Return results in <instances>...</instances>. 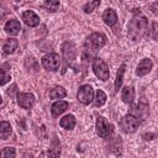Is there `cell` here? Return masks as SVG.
Here are the masks:
<instances>
[{"mask_svg": "<svg viewBox=\"0 0 158 158\" xmlns=\"http://www.w3.org/2000/svg\"><path fill=\"white\" fill-rule=\"evenodd\" d=\"M148 30L147 17L138 10H133V16L127 23V35L132 41H139Z\"/></svg>", "mask_w": 158, "mask_h": 158, "instance_id": "obj_1", "label": "cell"}, {"mask_svg": "<svg viewBox=\"0 0 158 158\" xmlns=\"http://www.w3.org/2000/svg\"><path fill=\"white\" fill-rule=\"evenodd\" d=\"M93 72L102 81H105L110 78L109 65L100 58H94V60H93Z\"/></svg>", "mask_w": 158, "mask_h": 158, "instance_id": "obj_2", "label": "cell"}, {"mask_svg": "<svg viewBox=\"0 0 158 158\" xmlns=\"http://www.w3.org/2000/svg\"><path fill=\"white\" fill-rule=\"evenodd\" d=\"M139 120L138 117L133 116V115H125L121 120H120V127L123 132L126 133H132L135 132L138 126H139Z\"/></svg>", "mask_w": 158, "mask_h": 158, "instance_id": "obj_3", "label": "cell"}, {"mask_svg": "<svg viewBox=\"0 0 158 158\" xmlns=\"http://www.w3.org/2000/svg\"><path fill=\"white\" fill-rule=\"evenodd\" d=\"M77 98L78 100L84 104V105H89L90 102L94 101V89L89 85V84H84L81 86H79L78 93H77Z\"/></svg>", "mask_w": 158, "mask_h": 158, "instance_id": "obj_4", "label": "cell"}, {"mask_svg": "<svg viewBox=\"0 0 158 158\" xmlns=\"http://www.w3.org/2000/svg\"><path fill=\"white\" fill-rule=\"evenodd\" d=\"M96 133L101 138H107L112 133V126L107 122V120L104 116H98L96 117V123H95Z\"/></svg>", "mask_w": 158, "mask_h": 158, "instance_id": "obj_5", "label": "cell"}, {"mask_svg": "<svg viewBox=\"0 0 158 158\" xmlns=\"http://www.w3.org/2000/svg\"><path fill=\"white\" fill-rule=\"evenodd\" d=\"M41 62H42V65L47 70H51V72L58 70L59 65H60V58L57 53H49V54L44 56Z\"/></svg>", "mask_w": 158, "mask_h": 158, "instance_id": "obj_6", "label": "cell"}, {"mask_svg": "<svg viewBox=\"0 0 158 158\" xmlns=\"http://www.w3.org/2000/svg\"><path fill=\"white\" fill-rule=\"evenodd\" d=\"M17 104L23 109H31L35 104V96L31 93H17Z\"/></svg>", "mask_w": 158, "mask_h": 158, "instance_id": "obj_7", "label": "cell"}, {"mask_svg": "<svg viewBox=\"0 0 158 158\" xmlns=\"http://www.w3.org/2000/svg\"><path fill=\"white\" fill-rule=\"evenodd\" d=\"M88 42L94 46L95 48H100V47H104L105 43H106V36L101 32H93L89 37H88Z\"/></svg>", "mask_w": 158, "mask_h": 158, "instance_id": "obj_8", "label": "cell"}, {"mask_svg": "<svg viewBox=\"0 0 158 158\" xmlns=\"http://www.w3.org/2000/svg\"><path fill=\"white\" fill-rule=\"evenodd\" d=\"M22 20H23V22H25L27 26H30V27H36V26L40 25V17H38V15H37L35 11H32V10L25 11V12L22 14Z\"/></svg>", "mask_w": 158, "mask_h": 158, "instance_id": "obj_9", "label": "cell"}, {"mask_svg": "<svg viewBox=\"0 0 158 158\" xmlns=\"http://www.w3.org/2000/svg\"><path fill=\"white\" fill-rule=\"evenodd\" d=\"M152 67H153L152 60H151L149 58H143V59L138 63V65H137V68H136V74H137L138 77H143V75H146V74H148V73L151 72Z\"/></svg>", "mask_w": 158, "mask_h": 158, "instance_id": "obj_10", "label": "cell"}, {"mask_svg": "<svg viewBox=\"0 0 158 158\" xmlns=\"http://www.w3.org/2000/svg\"><path fill=\"white\" fill-rule=\"evenodd\" d=\"M63 56L65 59V63H72L75 59V47L70 42H64L63 43Z\"/></svg>", "mask_w": 158, "mask_h": 158, "instance_id": "obj_11", "label": "cell"}, {"mask_svg": "<svg viewBox=\"0 0 158 158\" xmlns=\"http://www.w3.org/2000/svg\"><path fill=\"white\" fill-rule=\"evenodd\" d=\"M4 28H5V31H6L9 35L16 36V35H19L20 31H21V23H20L19 20L12 19V20H9V21L5 23V27H4Z\"/></svg>", "mask_w": 158, "mask_h": 158, "instance_id": "obj_12", "label": "cell"}, {"mask_svg": "<svg viewBox=\"0 0 158 158\" xmlns=\"http://www.w3.org/2000/svg\"><path fill=\"white\" fill-rule=\"evenodd\" d=\"M102 20H104V22L107 26L114 27L116 25V22H117V14H116V11L114 9H106L104 11V14H102Z\"/></svg>", "mask_w": 158, "mask_h": 158, "instance_id": "obj_13", "label": "cell"}, {"mask_svg": "<svg viewBox=\"0 0 158 158\" xmlns=\"http://www.w3.org/2000/svg\"><path fill=\"white\" fill-rule=\"evenodd\" d=\"M68 106H69V104H68L67 101H64V100H58V101H56V102L52 105V107H51L52 116H53V117H57V116L62 115V114L68 109Z\"/></svg>", "mask_w": 158, "mask_h": 158, "instance_id": "obj_14", "label": "cell"}, {"mask_svg": "<svg viewBox=\"0 0 158 158\" xmlns=\"http://www.w3.org/2000/svg\"><path fill=\"white\" fill-rule=\"evenodd\" d=\"M17 46H19V41L16 38H9L4 42L2 44V51L4 53L6 54H12L16 49H17Z\"/></svg>", "mask_w": 158, "mask_h": 158, "instance_id": "obj_15", "label": "cell"}, {"mask_svg": "<svg viewBox=\"0 0 158 158\" xmlns=\"http://www.w3.org/2000/svg\"><path fill=\"white\" fill-rule=\"evenodd\" d=\"M121 98L123 100V102L126 104H132L133 100H135V89L132 86H125L122 89V93H121Z\"/></svg>", "mask_w": 158, "mask_h": 158, "instance_id": "obj_16", "label": "cell"}, {"mask_svg": "<svg viewBox=\"0 0 158 158\" xmlns=\"http://www.w3.org/2000/svg\"><path fill=\"white\" fill-rule=\"evenodd\" d=\"M75 117L73 115H65L63 118H60L59 125L65 130H73L75 126Z\"/></svg>", "mask_w": 158, "mask_h": 158, "instance_id": "obj_17", "label": "cell"}, {"mask_svg": "<svg viewBox=\"0 0 158 158\" xmlns=\"http://www.w3.org/2000/svg\"><path fill=\"white\" fill-rule=\"evenodd\" d=\"M125 70H126V64L122 63L116 73V80H115V90L118 91V89H121V85H122V79H123V74H125Z\"/></svg>", "mask_w": 158, "mask_h": 158, "instance_id": "obj_18", "label": "cell"}, {"mask_svg": "<svg viewBox=\"0 0 158 158\" xmlns=\"http://www.w3.org/2000/svg\"><path fill=\"white\" fill-rule=\"evenodd\" d=\"M12 132V127L10 125V122L7 121H1L0 122V136L2 139H7V137L11 135Z\"/></svg>", "mask_w": 158, "mask_h": 158, "instance_id": "obj_19", "label": "cell"}, {"mask_svg": "<svg viewBox=\"0 0 158 158\" xmlns=\"http://www.w3.org/2000/svg\"><path fill=\"white\" fill-rule=\"evenodd\" d=\"M60 156V143L57 142V139L52 141V147L48 149V157L49 158H59Z\"/></svg>", "mask_w": 158, "mask_h": 158, "instance_id": "obj_20", "label": "cell"}, {"mask_svg": "<svg viewBox=\"0 0 158 158\" xmlns=\"http://www.w3.org/2000/svg\"><path fill=\"white\" fill-rule=\"evenodd\" d=\"M67 95V91L63 86H54L51 91H49V98L51 99H62Z\"/></svg>", "mask_w": 158, "mask_h": 158, "instance_id": "obj_21", "label": "cell"}, {"mask_svg": "<svg viewBox=\"0 0 158 158\" xmlns=\"http://www.w3.org/2000/svg\"><path fill=\"white\" fill-rule=\"evenodd\" d=\"M106 99H107V96H106V94L101 90V89H98L96 90V96H95V99H94V101H95V106H102L105 102H106Z\"/></svg>", "mask_w": 158, "mask_h": 158, "instance_id": "obj_22", "label": "cell"}, {"mask_svg": "<svg viewBox=\"0 0 158 158\" xmlns=\"http://www.w3.org/2000/svg\"><path fill=\"white\" fill-rule=\"evenodd\" d=\"M59 5H60V2H59L58 0H47V1L43 2V6H44L48 11H52V12L57 11L58 7H59Z\"/></svg>", "mask_w": 158, "mask_h": 158, "instance_id": "obj_23", "label": "cell"}, {"mask_svg": "<svg viewBox=\"0 0 158 158\" xmlns=\"http://www.w3.org/2000/svg\"><path fill=\"white\" fill-rule=\"evenodd\" d=\"M99 5H100V0L89 1V2H86V4L83 6V10H84V12H85V14H90V12H93V11H94Z\"/></svg>", "mask_w": 158, "mask_h": 158, "instance_id": "obj_24", "label": "cell"}, {"mask_svg": "<svg viewBox=\"0 0 158 158\" xmlns=\"http://www.w3.org/2000/svg\"><path fill=\"white\" fill-rule=\"evenodd\" d=\"M16 151L14 147H4L1 152V158H15Z\"/></svg>", "mask_w": 158, "mask_h": 158, "instance_id": "obj_25", "label": "cell"}, {"mask_svg": "<svg viewBox=\"0 0 158 158\" xmlns=\"http://www.w3.org/2000/svg\"><path fill=\"white\" fill-rule=\"evenodd\" d=\"M151 36L156 40L158 38V22H152V30H151Z\"/></svg>", "mask_w": 158, "mask_h": 158, "instance_id": "obj_26", "label": "cell"}, {"mask_svg": "<svg viewBox=\"0 0 158 158\" xmlns=\"http://www.w3.org/2000/svg\"><path fill=\"white\" fill-rule=\"evenodd\" d=\"M1 73H2V80H1V85H5L9 80H10V74H7L6 72H5V69H1Z\"/></svg>", "mask_w": 158, "mask_h": 158, "instance_id": "obj_27", "label": "cell"}]
</instances>
